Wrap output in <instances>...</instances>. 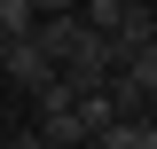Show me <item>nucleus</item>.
Instances as JSON below:
<instances>
[{"label":"nucleus","instance_id":"nucleus-1","mask_svg":"<svg viewBox=\"0 0 157 149\" xmlns=\"http://www.w3.org/2000/svg\"><path fill=\"white\" fill-rule=\"evenodd\" d=\"M126 63V47H118L110 32H94V24H78V39H71V55H63V78L71 86H102V78Z\"/></svg>","mask_w":157,"mask_h":149},{"label":"nucleus","instance_id":"nucleus-2","mask_svg":"<svg viewBox=\"0 0 157 149\" xmlns=\"http://www.w3.org/2000/svg\"><path fill=\"white\" fill-rule=\"evenodd\" d=\"M0 71H8V78H16V86H39V78H47V71H55V63H47V55H39V47H32V32H24V39H16V47H8V55H0Z\"/></svg>","mask_w":157,"mask_h":149},{"label":"nucleus","instance_id":"nucleus-3","mask_svg":"<svg viewBox=\"0 0 157 149\" xmlns=\"http://www.w3.org/2000/svg\"><path fill=\"white\" fill-rule=\"evenodd\" d=\"M126 71H134V86L149 94V110H157V39H134L126 47Z\"/></svg>","mask_w":157,"mask_h":149},{"label":"nucleus","instance_id":"nucleus-4","mask_svg":"<svg viewBox=\"0 0 157 149\" xmlns=\"http://www.w3.org/2000/svg\"><path fill=\"white\" fill-rule=\"evenodd\" d=\"M126 16V0H78V24H94V32H118Z\"/></svg>","mask_w":157,"mask_h":149},{"label":"nucleus","instance_id":"nucleus-5","mask_svg":"<svg viewBox=\"0 0 157 149\" xmlns=\"http://www.w3.org/2000/svg\"><path fill=\"white\" fill-rule=\"evenodd\" d=\"M32 24H39V8H32V0H0V32H32Z\"/></svg>","mask_w":157,"mask_h":149},{"label":"nucleus","instance_id":"nucleus-6","mask_svg":"<svg viewBox=\"0 0 157 149\" xmlns=\"http://www.w3.org/2000/svg\"><path fill=\"white\" fill-rule=\"evenodd\" d=\"M32 8H39V16H55V8H78V0H32Z\"/></svg>","mask_w":157,"mask_h":149},{"label":"nucleus","instance_id":"nucleus-7","mask_svg":"<svg viewBox=\"0 0 157 149\" xmlns=\"http://www.w3.org/2000/svg\"><path fill=\"white\" fill-rule=\"evenodd\" d=\"M8 47H16V32H0V55H8Z\"/></svg>","mask_w":157,"mask_h":149}]
</instances>
